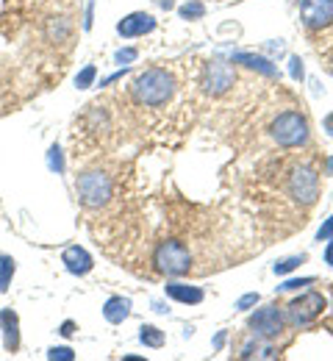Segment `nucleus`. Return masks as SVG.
I'll list each match as a JSON object with an SVG mask.
<instances>
[{"label":"nucleus","instance_id":"7ed1b4c3","mask_svg":"<svg viewBox=\"0 0 333 361\" xmlns=\"http://www.w3.org/2000/svg\"><path fill=\"white\" fill-rule=\"evenodd\" d=\"M272 139L281 147H300L308 142V120L297 111H284L272 123Z\"/></svg>","mask_w":333,"mask_h":361},{"label":"nucleus","instance_id":"9b49d317","mask_svg":"<svg viewBox=\"0 0 333 361\" xmlns=\"http://www.w3.org/2000/svg\"><path fill=\"white\" fill-rule=\"evenodd\" d=\"M61 262L67 264V270L73 272V275H87V272L95 267L92 256H89L84 247H78V245L67 247V250H64V256H61Z\"/></svg>","mask_w":333,"mask_h":361},{"label":"nucleus","instance_id":"6e6552de","mask_svg":"<svg viewBox=\"0 0 333 361\" xmlns=\"http://www.w3.org/2000/svg\"><path fill=\"white\" fill-rule=\"evenodd\" d=\"M300 17L306 28H325L333 23V0H303L300 3Z\"/></svg>","mask_w":333,"mask_h":361},{"label":"nucleus","instance_id":"f704fd0d","mask_svg":"<svg viewBox=\"0 0 333 361\" xmlns=\"http://www.w3.org/2000/svg\"><path fill=\"white\" fill-rule=\"evenodd\" d=\"M328 173H333V159L328 161Z\"/></svg>","mask_w":333,"mask_h":361},{"label":"nucleus","instance_id":"5701e85b","mask_svg":"<svg viewBox=\"0 0 333 361\" xmlns=\"http://www.w3.org/2000/svg\"><path fill=\"white\" fill-rule=\"evenodd\" d=\"M50 361H75V353L70 348H50L48 350Z\"/></svg>","mask_w":333,"mask_h":361},{"label":"nucleus","instance_id":"f03ea898","mask_svg":"<svg viewBox=\"0 0 333 361\" xmlns=\"http://www.w3.org/2000/svg\"><path fill=\"white\" fill-rule=\"evenodd\" d=\"M156 267L158 272L170 275V278H181L191 270V253L189 247L178 239H164L158 247H156Z\"/></svg>","mask_w":333,"mask_h":361},{"label":"nucleus","instance_id":"bb28decb","mask_svg":"<svg viewBox=\"0 0 333 361\" xmlns=\"http://www.w3.org/2000/svg\"><path fill=\"white\" fill-rule=\"evenodd\" d=\"M289 73H291L294 81H303V61H300V56H291L289 59Z\"/></svg>","mask_w":333,"mask_h":361},{"label":"nucleus","instance_id":"423d86ee","mask_svg":"<svg viewBox=\"0 0 333 361\" xmlns=\"http://www.w3.org/2000/svg\"><path fill=\"white\" fill-rule=\"evenodd\" d=\"M247 325L258 339H278L284 334V314L278 306H264L256 314H250Z\"/></svg>","mask_w":333,"mask_h":361},{"label":"nucleus","instance_id":"7c9ffc66","mask_svg":"<svg viewBox=\"0 0 333 361\" xmlns=\"http://www.w3.org/2000/svg\"><path fill=\"white\" fill-rule=\"evenodd\" d=\"M325 264L333 267V236H331V242H328V247H325Z\"/></svg>","mask_w":333,"mask_h":361},{"label":"nucleus","instance_id":"39448f33","mask_svg":"<svg viewBox=\"0 0 333 361\" xmlns=\"http://www.w3.org/2000/svg\"><path fill=\"white\" fill-rule=\"evenodd\" d=\"M286 186H289V195L303 206H311L320 197V176L308 167H294Z\"/></svg>","mask_w":333,"mask_h":361},{"label":"nucleus","instance_id":"4468645a","mask_svg":"<svg viewBox=\"0 0 333 361\" xmlns=\"http://www.w3.org/2000/svg\"><path fill=\"white\" fill-rule=\"evenodd\" d=\"M103 317L111 325H122L131 317V300L128 298H108L106 306H103Z\"/></svg>","mask_w":333,"mask_h":361},{"label":"nucleus","instance_id":"a211bd4d","mask_svg":"<svg viewBox=\"0 0 333 361\" xmlns=\"http://www.w3.org/2000/svg\"><path fill=\"white\" fill-rule=\"evenodd\" d=\"M178 14H181V20H200L206 14V6L200 0H189V3H184L178 8Z\"/></svg>","mask_w":333,"mask_h":361},{"label":"nucleus","instance_id":"c85d7f7f","mask_svg":"<svg viewBox=\"0 0 333 361\" xmlns=\"http://www.w3.org/2000/svg\"><path fill=\"white\" fill-rule=\"evenodd\" d=\"M331 236H333V214L328 217V223H322V228L317 231V239H320V242H322V239H331Z\"/></svg>","mask_w":333,"mask_h":361},{"label":"nucleus","instance_id":"1a4fd4ad","mask_svg":"<svg viewBox=\"0 0 333 361\" xmlns=\"http://www.w3.org/2000/svg\"><path fill=\"white\" fill-rule=\"evenodd\" d=\"M203 87L208 94H222V92H228L234 87V70H231V64H225V61H211L208 67H206V81H203Z\"/></svg>","mask_w":333,"mask_h":361},{"label":"nucleus","instance_id":"6ab92c4d","mask_svg":"<svg viewBox=\"0 0 333 361\" xmlns=\"http://www.w3.org/2000/svg\"><path fill=\"white\" fill-rule=\"evenodd\" d=\"M11 275H14V259L11 256H0V292L8 289Z\"/></svg>","mask_w":333,"mask_h":361},{"label":"nucleus","instance_id":"aec40b11","mask_svg":"<svg viewBox=\"0 0 333 361\" xmlns=\"http://www.w3.org/2000/svg\"><path fill=\"white\" fill-rule=\"evenodd\" d=\"M95 75H97V67L95 64H89V67H84L78 75H75V87L78 90H89L92 87V81H95Z\"/></svg>","mask_w":333,"mask_h":361},{"label":"nucleus","instance_id":"72a5a7b5","mask_svg":"<svg viewBox=\"0 0 333 361\" xmlns=\"http://www.w3.org/2000/svg\"><path fill=\"white\" fill-rule=\"evenodd\" d=\"M222 342H225V334H217V339H214V345H217V348H222Z\"/></svg>","mask_w":333,"mask_h":361},{"label":"nucleus","instance_id":"ddd939ff","mask_svg":"<svg viewBox=\"0 0 333 361\" xmlns=\"http://www.w3.org/2000/svg\"><path fill=\"white\" fill-rule=\"evenodd\" d=\"M167 298H172L178 303H187V306H197V303H203V289L172 281V283H167Z\"/></svg>","mask_w":333,"mask_h":361},{"label":"nucleus","instance_id":"2eb2a0df","mask_svg":"<svg viewBox=\"0 0 333 361\" xmlns=\"http://www.w3.org/2000/svg\"><path fill=\"white\" fill-rule=\"evenodd\" d=\"M234 64H244V67H250V70H258V73H264V75H275V67H272V61H270V59H264V56H253V53H237V56H234Z\"/></svg>","mask_w":333,"mask_h":361},{"label":"nucleus","instance_id":"9d476101","mask_svg":"<svg viewBox=\"0 0 333 361\" xmlns=\"http://www.w3.org/2000/svg\"><path fill=\"white\" fill-rule=\"evenodd\" d=\"M156 28V17L153 14H144V11H134L128 17H122L117 23V34L125 37V39H134V37H144Z\"/></svg>","mask_w":333,"mask_h":361},{"label":"nucleus","instance_id":"f257e3e1","mask_svg":"<svg viewBox=\"0 0 333 361\" xmlns=\"http://www.w3.org/2000/svg\"><path fill=\"white\" fill-rule=\"evenodd\" d=\"M134 94L144 106H164L175 94V78L167 70H158V67L144 70L134 84Z\"/></svg>","mask_w":333,"mask_h":361},{"label":"nucleus","instance_id":"473e14b6","mask_svg":"<svg viewBox=\"0 0 333 361\" xmlns=\"http://www.w3.org/2000/svg\"><path fill=\"white\" fill-rule=\"evenodd\" d=\"M153 309H156V312H158V314H167V312H170V309H167V306H164V303H158V300H156V303H153Z\"/></svg>","mask_w":333,"mask_h":361},{"label":"nucleus","instance_id":"f8f14e48","mask_svg":"<svg viewBox=\"0 0 333 361\" xmlns=\"http://www.w3.org/2000/svg\"><path fill=\"white\" fill-rule=\"evenodd\" d=\"M0 325H3V336H6L3 345L8 353H14L20 348V317L11 309H6V312H0Z\"/></svg>","mask_w":333,"mask_h":361},{"label":"nucleus","instance_id":"2f4dec72","mask_svg":"<svg viewBox=\"0 0 333 361\" xmlns=\"http://www.w3.org/2000/svg\"><path fill=\"white\" fill-rule=\"evenodd\" d=\"M325 131H328V136H333V114L325 117Z\"/></svg>","mask_w":333,"mask_h":361},{"label":"nucleus","instance_id":"393cba45","mask_svg":"<svg viewBox=\"0 0 333 361\" xmlns=\"http://www.w3.org/2000/svg\"><path fill=\"white\" fill-rule=\"evenodd\" d=\"M137 56H139V53H137L134 47H125V50H117V53H114V61H117V64H131V61H137Z\"/></svg>","mask_w":333,"mask_h":361},{"label":"nucleus","instance_id":"20e7f679","mask_svg":"<svg viewBox=\"0 0 333 361\" xmlns=\"http://www.w3.org/2000/svg\"><path fill=\"white\" fill-rule=\"evenodd\" d=\"M75 192L87 209H100L111 200V178L106 173H84L75 180Z\"/></svg>","mask_w":333,"mask_h":361},{"label":"nucleus","instance_id":"412c9836","mask_svg":"<svg viewBox=\"0 0 333 361\" xmlns=\"http://www.w3.org/2000/svg\"><path fill=\"white\" fill-rule=\"evenodd\" d=\"M303 262H306V256H303V253H300V256H289V259H281V262L275 264V275H286V272L297 270Z\"/></svg>","mask_w":333,"mask_h":361},{"label":"nucleus","instance_id":"4be33fe9","mask_svg":"<svg viewBox=\"0 0 333 361\" xmlns=\"http://www.w3.org/2000/svg\"><path fill=\"white\" fill-rule=\"evenodd\" d=\"M48 167L53 173H64V156H61V147L53 145L48 150Z\"/></svg>","mask_w":333,"mask_h":361},{"label":"nucleus","instance_id":"0eeeda50","mask_svg":"<svg viewBox=\"0 0 333 361\" xmlns=\"http://www.w3.org/2000/svg\"><path fill=\"white\" fill-rule=\"evenodd\" d=\"M325 295H320V292H306V295H300L297 300H291L289 303V319L294 322V325H308V322H314L317 317L325 312Z\"/></svg>","mask_w":333,"mask_h":361},{"label":"nucleus","instance_id":"f3484780","mask_svg":"<svg viewBox=\"0 0 333 361\" xmlns=\"http://www.w3.org/2000/svg\"><path fill=\"white\" fill-rule=\"evenodd\" d=\"M239 356H241V359H275L278 353H275L272 348H261V345H244Z\"/></svg>","mask_w":333,"mask_h":361},{"label":"nucleus","instance_id":"b1692460","mask_svg":"<svg viewBox=\"0 0 333 361\" xmlns=\"http://www.w3.org/2000/svg\"><path fill=\"white\" fill-rule=\"evenodd\" d=\"M311 283H314V278H289L278 289H281V292H289V289H300V286H311Z\"/></svg>","mask_w":333,"mask_h":361},{"label":"nucleus","instance_id":"cd10ccee","mask_svg":"<svg viewBox=\"0 0 333 361\" xmlns=\"http://www.w3.org/2000/svg\"><path fill=\"white\" fill-rule=\"evenodd\" d=\"M256 303H258V295H256V292H250V295L239 298V300H237V309H239V312H247V309H253Z\"/></svg>","mask_w":333,"mask_h":361},{"label":"nucleus","instance_id":"a878e982","mask_svg":"<svg viewBox=\"0 0 333 361\" xmlns=\"http://www.w3.org/2000/svg\"><path fill=\"white\" fill-rule=\"evenodd\" d=\"M70 34V25L64 23V20H56V23H50V37H56V39H64Z\"/></svg>","mask_w":333,"mask_h":361},{"label":"nucleus","instance_id":"c756f323","mask_svg":"<svg viewBox=\"0 0 333 361\" xmlns=\"http://www.w3.org/2000/svg\"><path fill=\"white\" fill-rule=\"evenodd\" d=\"M58 334H61V336H73V334H75V322H64Z\"/></svg>","mask_w":333,"mask_h":361},{"label":"nucleus","instance_id":"dca6fc26","mask_svg":"<svg viewBox=\"0 0 333 361\" xmlns=\"http://www.w3.org/2000/svg\"><path fill=\"white\" fill-rule=\"evenodd\" d=\"M139 339H142V345H147V348H161L164 345V334L156 325H142L139 328Z\"/></svg>","mask_w":333,"mask_h":361}]
</instances>
